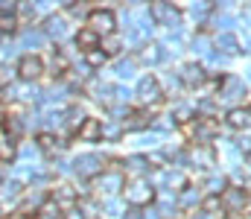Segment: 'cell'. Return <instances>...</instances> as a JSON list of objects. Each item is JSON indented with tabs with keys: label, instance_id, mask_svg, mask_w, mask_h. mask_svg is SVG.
<instances>
[{
	"label": "cell",
	"instance_id": "6da1fadb",
	"mask_svg": "<svg viewBox=\"0 0 251 219\" xmlns=\"http://www.w3.org/2000/svg\"><path fill=\"white\" fill-rule=\"evenodd\" d=\"M249 190L246 187H225L222 193H219V205H222V211L225 214H231V217H237V214H243L246 211V205H249Z\"/></svg>",
	"mask_w": 251,
	"mask_h": 219
},
{
	"label": "cell",
	"instance_id": "7a4b0ae2",
	"mask_svg": "<svg viewBox=\"0 0 251 219\" xmlns=\"http://www.w3.org/2000/svg\"><path fill=\"white\" fill-rule=\"evenodd\" d=\"M88 26H91L100 38H105V35H111V32H114L117 18H114V12H111V9H91V12H88Z\"/></svg>",
	"mask_w": 251,
	"mask_h": 219
},
{
	"label": "cell",
	"instance_id": "3957f363",
	"mask_svg": "<svg viewBox=\"0 0 251 219\" xmlns=\"http://www.w3.org/2000/svg\"><path fill=\"white\" fill-rule=\"evenodd\" d=\"M152 199H155V190H152V184L143 181V178H134V181L126 187V202L134 205V208H143V205H149Z\"/></svg>",
	"mask_w": 251,
	"mask_h": 219
},
{
	"label": "cell",
	"instance_id": "277c9868",
	"mask_svg": "<svg viewBox=\"0 0 251 219\" xmlns=\"http://www.w3.org/2000/svg\"><path fill=\"white\" fill-rule=\"evenodd\" d=\"M18 76L24 79V82H35V79H41V73H44V62H41V56H32V53H26V56H21V62H18Z\"/></svg>",
	"mask_w": 251,
	"mask_h": 219
},
{
	"label": "cell",
	"instance_id": "5b68a950",
	"mask_svg": "<svg viewBox=\"0 0 251 219\" xmlns=\"http://www.w3.org/2000/svg\"><path fill=\"white\" fill-rule=\"evenodd\" d=\"M137 97L143 99V102H158L161 97H164V91H161V82L149 73V76H143L140 82H137Z\"/></svg>",
	"mask_w": 251,
	"mask_h": 219
},
{
	"label": "cell",
	"instance_id": "8992f818",
	"mask_svg": "<svg viewBox=\"0 0 251 219\" xmlns=\"http://www.w3.org/2000/svg\"><path fill=\"white\" fill-rule=\"evenodd\" d=\"M102 164H105V161H102L100 155H82V158H76V172L85 175V178H97L100 172H105Z\"/></svg>",
	"mask_w": 251,
	"mask_h": 219
},
{
	"label": "cell",
	"instance_id": "52a82bcc",
	"mask_svg": "<svg viewBox=\"0 0 251 219\" xmlns=\"http://www.w3.org/2000/svg\"><path fill=\"white\" fill-rule=\"evenodd\" d=\"M97 187H100V193L105 190L108 196L117 193V190H123V172H120V170H105V172H100V175H97Z\"/></svg>",
	"mask_w": 251,
	"mask_h": 219
},
{
	"label": "cell",
	"instance_id": "ba28073f",
	"mask_svg": "<svg viewBox=\"0 0 251 219\" xmlns=\"http://www.w3.org/2000/svg\"><path fill=\"white\" fill-rule=\"evenodd\" d=\"M246 94V85L237 79V76H222L219 79V97L222 99H237V97H243Z\"/></svg>",
	"mask_w": 251,
	"mask_h": 219
},
{
	"label": "cell",
	"instance_id": "9c48e42d",
	"mask_svg": "<svg viewBox=\"0 0 251 219\" xmlns=\"http://www.w3.org/2000/svg\"><path fill=\"white\" fill-rule=\"evenodd\" d=\"M76 135H79V141H88V144L100 141V138H102V120H97V117H85Z\"/></svg>",
	"mask_w": 251,
	"mask_h": 219
},
{
	"label": "cell",
	"instance_id": "30bf717a",
	"mask_svg": "<svg viewBox=\"0 0 251 219\" xmlns=\"http://www.w3.org/2000/svg\"><path fill=\"white\" fill-rule=\"evenodd\" d=\"M149 18L176 24V21H178V9H173V6H167V3H152V6H149Z\"/></svg>",
	"mask_w": 251,
	"mask_h": 219
},
{
	"label": "cell",
	"instance_id": "8fae6325",
	"mask_svg": "<svg viewBox=\"0 0 251 219\" xmlns=\"http://www.w3.org/2000/svg\"><path fill=\"white\" fill-rule=\"evenodd\" d=\"M76 44H79L85 53H91V50H97V47H100V35H97L91 26H82V29L76 32Z\"/></svg>",
	"mask_w": 251,
	"mask_h": 219
},
{
	"label": "cell",
	"instance_id": "7c38bea8",
	"mask_svg": "<svg viewBox=\"0 0 251 219\" xmlns=\"http://www.w3.org/2000/svg\"><path fill=\"white\" fill-rule=\"evenodd\" d=\"M228 123L234 129H249L251 126V108H231L228 111Z\"/></svg>",
	"mask_w": 251,
	"mask_h": 219
},
{
	"label": "cell",
	"instance_id": "4fadbf2b",
	"mask_svg": "<svg viewBox=\"0 0 251 219\" xmlns=\"http://www.w3.org/2000/svg\"><path fill=\"white\" fill-rule=\"evenodd\" d=\"M181 82H184L187 88H196V85L204 82V71H201L199 65H187V68L181 71Z\"/></svg>",
	"mask_w": 251,
	"mask_h": 219
},
{
	"label": "cell",
	"instance_id": "5bb4252c",
	"mask_svg": "<svg viewBox=\"0 0 251 219\" xmlns=\"http://www.w3.org/2000/svg\"><path fill=\"white\" fill-rule=\"evenodd\" d=\"M120 47H123V41H120V35H105V38H100V50L105 53V56H117L120 53Z\"/></svg>",
	"mask_w": 251,
	"mask_h": 219
},
{
	"label": "cell",
	"instance_id": "9a60e30c",
	"mask_svg": "<svg viewBox=\"0 0 251 219\" xmlns=\"http://www.w3.org/2000/svg\"><path fill=\"white\" fill-rule=\"evenodd\" d=\"M126 170H128L131 175H143V172L149 170V158H143V155H131V158L126 161Z\"/></svg>",
	"mask_w": 251,
	"mask_h": 219
},
{
	"label": "cell",
	"instance_id": "2e32d148",
	"mask_svg": "<svg viewBox=\"0 0 251 219\" xmlns=\"http://www.w3.org/2000/svg\"><path fill=\"white\" fill-rule=\"evenodd\" d=\"M21 196H24V205H26V208H38V205L47 199V193L38 190V187H29V190H24Z\"/></svg>",
	"mask_w": 251,
	"mask_h": 219
},
{
	"label": "cell",
	"instance_id": "e0dca14e",
	"mask_svg": "<svg viewBox=\"0 0 251 219\" xmlns=\"http://www.w3.org/2000/svg\"><path fill=\"white\" fill-rule=\"evenodd\" d=\"M18 196H21L18 181H3V184H0V202H12V199H18Z\"/></svg>",
	"mask_w": 251,
	"mask_h": 219
},
{
	"label": "cell",
	"instance_id": "ac0fdd59",
	"mask_svg": "<svg viewBox=\"0 0 251 219\" xmlns=\"http://www.w3.org/2000/svg\"><path fill=\"white\" fill-rule=\"evenodd\" d=\"M18 26V15L12 9H0V32H12Z\"/></svg>",
	"mask_w": 251,
	"mask_h": 219
},
{
	"label": "cell",
	"instance_id": "d6986e66",
	"mask_svg": "<svg viewBox=\"0 0 251 219\" xmlns=\"http://www.w3.org/2000/svg\"><path fill=\"white\" fill-rule=\"evenodd\" d=\"M173 120H176V123H190V120H196V117H193V108H190V105H176Z\"/></svg>",
	"mask_w": 251,
	"mask_h": 219
},
{
	"label": "cell",
	"instance_id": "ffe728a7",
	"mask_svg": "<svg viewBox=\"0 0 251 219\" xmlns=\"http://www.w3.org/2000/svg\"><path fill=\"white\" fill-rule=\"evenodd\" d=\"M85 62H88V65H94V68H100V65L105 62V53H102V50L97 47V50H91V53H85Z\"/></svg>",
	"mask_w": 251,
	"mask_h": 219
},
{
	"label": "cell",
	"instance_id": "44dd1931",
	"mask_svg": "<svg viewBox=\"0 0 251 219\" xmlns=\"http://www.w3.org/2000/svg\"><path fill=\"white\" fill-rule=\"evenodd\" d=\"M161 47H155V44H149V47H143V53H140V59L143 62H158L161 59V53H158Z\"/></svg>",
	"mask_w": 251,
	"mask_h": 219
},
{
	"label": "cell",
	"instance_id": "7402d4cb",
	"mask_svg": "<svg viewBox=\"0 0 251 219\" xmlns=\"http://www.w3.org/2000/svg\"><path fill=\"white\" fill-rule=\"evenodd\" d=\"M181 205H199V190H196V187H184V193H181Z\"/></svg>",
	"mask_w": 251,
	"mask_h": 219
},
{
	"label": "cell",
	"instance_id": "603a6c76",
	"mask_svg": "<svg viewBox=\"0 0 251 219\" xmlns=\"http://www.w3.org/2000/svg\"><path fill=\"white\" fill-rule=\"evenodd\" d=\"M216 44H219V47H225V53H237V41H234L231 35H222Z\"/></svg>",
	"mask_w": 251,
	"mask_h": 219
},
{
	"label": "cell",
	"instance_id": "cb8c5ba5",
	"mask_svg": "<svg viewBox=\"0 0 251 219\" xmlns=\"http://www.w3.org/2000/svg\"><path fill=\"white\" fill-rule=\"evenodd\" d=\"M190 219H219L216 214H210V211H204V208H199V211H193V217Z\"/></svg>",
	"mask_w": 251,
	"mask_h": 219
},
{
	"label": "cell",
	"instance_id": "d4e9b609",
	"mask_svg": "<svg viewBox=\"0 0 251 219\" xmlns=\"http://www.w3.org/2000/svg\"><path fill=\"white\" fill-rule=\"evenodd\" d=\"M53 141H56L53 135H41V138H38V144H41V149H53Z\"/></svg>",
	"mask_w": 251,
	"mask_h": 219
},
{
	"label": "cell",
	"instance_id": "484cf974",
	"mask_svg": "<svg viewBox=\"0 0 251 219\" xmlns=\"http://www.w3.org/2000/svg\"><path fill=\"white\" fill-rule=\"evenodd\" d=\"M6 219H35V217L26 214V211H18V214H12V217H6Z\"/></svg>",
	"mask_w": 251,
	"mask_h": 219
},
{
	"label": "cell",
	"instance_id": "4316f807",
	"mask_svg": "<svg viewBox=\"0 0 251 219\" xmlns=\"http://www.w3.org/2000/svg\"><path fill=\"white\" fill-rule=\"evenodd\" d=\"M0 120H6V117H3V108H0Z\"/></svg>",
	"mask_w": 251,
	"mask_h": 219
},
{
	"label": "cell",
	"instance_id": "83f0119b",
	"mask_svg": "<svg viewBox=\"0 0 251 219\" xmlns=\"http://www.w3.org/2000/svg\"><path fill=\"white\" fill-rule=\"evenodd\" d=\"M246 219H251V214H249V217H246Z\"/></svg>",
	"mask_w": 251,
	"mask_h": 219
},
{
	"label": "cell",
	"instance_id": "f1b7e54d",
	"mask_svg": "<svg viewBox=\"0 0 251 219\" xmlns=\"http://www.w3.org/2000/svg\"><path fill=\"white\" fill-rule=\"evenodd\" d=\"M0 91H3V88H0Z\"/></svg>",
	"mask_w": 251,
	"mask_h": 219
}]
</instances>
